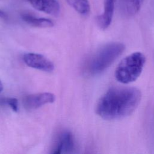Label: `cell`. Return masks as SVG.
<instances>
[{
    "mask_svg": "<svg viewBox=\"0 0 154 154\" xmlns=\"http://www.w3.org/2000/svg\"><path fill=\"white\" fill-rule=\"evenodd\" d=\"M141 97V91L136 87H112L99 99L96 106V112L105 120L121 119L135 111Z\"/></svg>",
    "mask_w": 154,
    "mask_h": 154,
    "instance_id": "cell-1",
    "label": "cell"
},
{
    "mask_svg": "<svg viewBox=\"0 0 154 154\" xmlns=\"http://www.w3.org/2000/svg\"><path fill=\"white\" fill-rule=\"evenodd\" d=\"M125 46L119 42L108 43L92 56L88 64V71L90 75H98L108 69L123 53Z\"/></svg>",
    "mask_w": 154,
    "mask_h": 154,
    "instance_id": "cell-2",
    "label": "cell"
},
{
    "mask_svg": "<svg viewBox=\"0 0 154 154\" xmlns=\"http://www.w3.org/2000/svg\"><path fill=\"white\" fill-rule=\"evenodd\" d=\"M146 61V56L140 51L125 57L117 65L114 76L117 81L128 84L136 81L141 74Z\"/></svg>",
    "mask_w": 154,
    "mask_h": 154,
    "instance_id": "cell-3",
    "label": "cell"
},
{
    "mask_svg": "<svg viewBox=\"0 0 154 154\" xmlns=\"http://www.w3.org/2000/svg\"><path fill=\"white\" fill-rule=\"evenodd\" d=\"M55 100V95L51 93L44 92L32 94L23 97V105L26 109L32 110L37 109L45 104L53 103Z\"/></svg>",
    "mask_w": 154,
    "mask_h": 154,
    "instance_id": "cell-4",
    "label": "cell"
},
{
    "mask_svg": "<svg viewBox=\"0 0 154 154\" xmlns=\"http://www.w3.org/2000/svg\"><path fill=\"white\" fill-rule=\"evenodd\" d=\"M23 60L28 66L34 69L48 72L54 69L53 63L41 54L27 53L23 55Z\"/></svg>",
    "mask_w": 154,
    "mask_h": 154,
    "instance_id": "cell-5",
    "label": "cell"
},
{
    "mask_svg": "<svg viewBox=\"0 0 154 154\" xmlns=\"http://www.w3.org/2000/svg\"><path fill=\"white\" fill-rule=\"evenodd\" d=\"M116 1L117 0H104L103 11L96 17L97 24L101 29L105 30L111 25Z\"/></svg>",
    "mask_w": 154,
    "mask_h": 154,
    "instance_id": "cell-6",
    "label": "cell"
},
{
    "mask_svg": "<svg viewBox=\"0 0 154 154\" xmlns=\"http://www.w3.org/2000/svg\"><path fill=\"white\" fill-rule=\"evenodd\" d=\"M35 9L48 14L57 16L60 12V6L57 0H27Z\"/></svg>",
    "mask_w": 154,
    "mask_h": 154,
    "instance_id": "cell-7",
    "label": "cell"
},
{
    "mask_svg": "<svg viewBox=\"0 0 154 154\" xmlns=\"http://www.w3.org/2000/svg\"><path fill=\"white\" fill-rule=\"evenodd\" d=\"M119 10L125 17L135 16L140 11L144 0H117Z\"/></svg>",
    "mask_w": 154,
    "mask_h": 154,
    "instance_id": "cell-8",
    "label": "cell"
},
{
    "mask_svg": "<svg viewBox=\"0 0 154 154\" xmlns=\"http://www.w3.org/2000/svg\"><path fill=\"white\" fill-rule=\"evenodd\" d=\"M74 148V142L71 132L67 131L63 133L58 140L56 149L53 153H69Z\"/></svg>",
    "mask_w": 154,
    "mask_h": 154,
    "instance_id": "cell-9",
    "label": "cell"
},
{
    "mask_svg": "<svg viewBox=\"0 0 154 154\" xmlns=\"http://www.w3.org/2000/svg\"><path fill=\"white\" fill-rule=\"evenodd\" d=\"M22 19L29 25L39 28H50L54 26L53 22L46 18L37 17L29 13H23L21 14Z\"/></svg>",
    "mask_w": 154,
    "mask_h": 154,
    "instance_id": "cell-10",
    "label": "cell"
},
{
    "mask_svg": "<svg viewBox=\"0 0 154 154\" xmlns=\"http://www.w3.org/2000/svg\"><path fill=\"white\" fill-rule=\"evenodd\" d=\"M67 2L81 15L87 16L90 12V5L88 0H67Z\"/></svg>",
    "mask_w": 154,
    "mask_h": 154,
    "instance_id": "cell-11",
    "label": "cell"
},
{
    "mask_svg": "<svg viewBox=\"0 0 154 154\" xmlns=\"http://www.w3.org/2000/svg\"><path fill=\"white\" fill-rule=\"evenodd\" d=\"M5 104H7L14 111L17 112L19 110L18 100L16 98H7L3 100Z\"/></svg>",
    "mask_w": 154,
    "mask_h": 154,
    "instance_id": "cell-12",
    "label": "cell"
},
{
    "mask_svg": "<svg viewBox=\"0 0 154 154\" xmlns=\"http://www.w3.org/2000/svg\"><path fill=\"white\" fill-rule=\"evenodd\" d=\"M7 17H8V16H7V13L5 11L0 10V19H7Z\"/></svg>",
    "mask_w": 154,
    "mask_h": 154,
    "instance_id": "cell-13",
    "label": "cell"
},
{
    "mask_svg": "<svg viewBox=\"0 0 154 154\" xmlns=\"http://www.w3.org/2000/svg\"><path fill=\"white\" fill-rule=\"evenodd\" d=\"M2 90H3V85L1 82V81H0V93L2 91Z\"/></svg>",
    "mask_w": 154,
    "mask_h": 154,
    "instance_id": "cell-14",
    "label": "cell"
}]
</instances>
